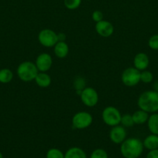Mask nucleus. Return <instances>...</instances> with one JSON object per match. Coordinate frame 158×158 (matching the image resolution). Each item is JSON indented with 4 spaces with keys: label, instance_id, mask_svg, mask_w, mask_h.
<instances>
[{
    "label": "nucleus",
    "instance_id": "17",
    "mask_svg": "<svg viewBox=\"0 0 158 158\" xmlns=\"http://www.w3.org/2000/svg\"><path fill=\"white\" fill-rule=\"evenodd\" d=\"M147 123L150 132L158 135V113H153L149 116Z\"/></svg>",
    "mask_w": 158,
    "mask_h": 158
},
{
    "label": "nucleus",
    "instance_id": "18",
    "mask_svg": "<svg viewBox=\"0 0 158 158\" xmlns=\"http://www.w3.org/2000/svg\"><path fill=\"white\" fill-rule=\"evenodd\" d=\"M64 158H87V154L81 148L73 147L66 151Z\"/></svg>",
    "mask_w": 158,
    "mask_h": 158
},
{
    "label": "nucleus",
    "instance_id": "21",
    "mask_svg": "<svg viewBox=\"0 0 158 158\" xmlns=\"http://www.w3.org/2000/svg\"><path fill=\"white\" fill-rule=\"evenodd\" d=\"M46 158H64V154L57 148H50L46 152Z\"/></svg>",
    "mask_w": 158,
    "mask_h": 158
},
{
    "label": "nucleus",
    "instance_id": "26",
    "mask_svg": "<svg viewBox=\"0 0 158 158\" xmlns=\"http://www.w3.org/2000/svg\"><path fill=\"white\" fill-rule=\"evenodd\" d=\"M104 15L102 13V12L99 10H94V12L91 14V18H92L93 21L98 23V22H100L102 20H103Z\"/></svg>",
    "mask_w": 158,
    "mask_h": 158
},
{
    "label": "nucleus",
    "instance_id": "11",
    "mask_svg": "<svg viewBox=\"0 0 158 158\" xmlns=\"http://www.w3.org/2000/svg\"><path fill=\"white\" fill-rule=\"evenodd\" d=\"M94 29H95L96 32L100 36L104 37V38L110 37L114 32V26H113V25L110 22L104 19L96 23Z\"/></svg>",
    "mask_w": 158,
    "mask_h": 158
},
{
    "label": "nucleus",
    "instance_id": "3",
    "mask_svg": "<svg viewBox=\"0 0 158 158\" xmlns=\"http://www.w3.org/2000/svg\"><path fill=\"white\" fill-rule=\"evenodd\" d=\"M16 73L20 80L23 82H30L35 80L39 71L35 63L30 61H24L19 65Z\"/></svg>",
    "mask_w": 158,
    "mask_h": 158
},
{
    "label": "nucleus",
    "instance_id": "30",
    "mask_svg": "<svg viewBox=\"0 0 158 158\" xmlns=\"http://www.w3.org/2000/svg\"><path fill=\"white\" fill-rule=\"evenodd\" d=\"M87 1H90V0H87Z\"/></svg>",
    "mask_w": 158,
    "mask_h": 158
},
{
    "label": "nucleus",
    "instance_id": "16",
    "mask_svg": "<svg viewBox=\"0 0 158 158\" xmlns=\"http://www.w3.org/2000/svg\"><path fill=\"white\" fill-rule=\"evenodd\" d=\"M144 148L151 151V150L158 149V135L151 134L147 136L143 141Z\"/></svg>",
    "mask_w": 158,
    "mask_h": 158
},
{
    "label": "nucleus",
    "instance_id": "6",
    "mask_svg": "<svg viewBox=\"0 0 158 158\" xmlns=\"http://www.w3.org/2000/svg\"><path fill=\"white\" fill-rule=\"evenodd\" d=\"M72 126L75 129L84 130L89 127L93 122V117L90 113L80 111L74 114L72 117Z\"/></svg>",
    "mask_w": 158,
    "mask_h": 158
},
{
    "label": "nucleus",
    "instance_id": "25",
    "mask_svg": "<svg viewBox=\"0 0 158 158\" xmlns=\"http://www.w3.org/2000/svg\"><path fill=\"white\" fill-rule=\"evenodd\" d=\"M148 46L153 50H158V34H154L150 37Z\"/></svg>",
    "mask_w": 158,
    "mask_h": 158
},
{
    "label": "nucleus",
    "instance_id": "14",
    "mask_svg": "<svg viewBox=\"0 0 158 158\" xmlns=\"http://www.w3.org/2000/svg\"><path fill=\"white\" fill-rule=\"evenodd\" d=\"M34 80L37 86L41 88H46L51 84L50 76L46 72H39Z\"/></svg>",
    "mask_w": 158,
    "mask_h": 158
},
{
    "label": "nucleus",
    "instance_id": "24",
    "mask_svg": "<svg viewBox=\"0 0 158 158\" xmlns=\"http://www.w3.org/2000/svg\"><path fill=\"white\" fill-rule=\"evenodd\" d=\"M90 158H108V155L104 149L98 148L91 152Z\"/></svg>",
    "mask_w": 158,
    "mask_h": 158
},
{
    "label": "nucleus",
    "instance_id": "15",
    "mask_svg": "<svg viewBox=\"0 0 158 158\" xmlns=\"http://www.w3.org/2000/svg\"><path fill=\"white\" fill-rule=\"evenodd\" d=\"M149 116L150 115H149L148 113L140 109L135 111V112L132 114L133 122H134L135 124L137 125H142L147 123V120H148Z\"/></svg>",
    "mask_w": 158,
    "mask_h": 158
},
{
    "label": "nucleus",
    "instance_id": "7",
    "mask_svg": "<svg viewBox=\"0 0 158 158\" xmlns=\"http://www.w3.org/2000/svg\"><path fill=\"white\" fill-rule=\"evenodd\" d=\"M38 41L44 47H54L58 42L57 33L50 29H42L38 34Z\"/></svg>",
    "mask_w": 158,
    "mask_h": 158
},
{
    "label": "nucleus",
    "instance_id": "23",
    "mask_svg": "<svg viewBox=\"0 0 158 158\" xmlns=\"http://www.w3.org/2000/svg\"><path fill=\"white\" fill-rule=\"evenodd\" d=\"M82 0H64V5L69 10L77 9L81 4Z\"/></svg>",
    "mask_w": 158,
    "mask_h": 158
},
{
    "label": "nucleus",
    "instance_id": "20",
    "mask_svg": "<svg viewBox=\"0 0 158 158\" xmlns=\"http://www.w3.org/2000/svg\"><path fill=\"white\" fill-rule=\"evenodd\" d=\"M120 124L122 126H123L124 127H132L135 123L133 122V117H132L131 114H124V115H122Z\"/></svg>",
    "mask_w": 158,
    "mask_h": 158
},
{
    "label": "nucleus",
    "instance_id": "12",
    "mask_svg": "<svg viewBox=\"0 0 158 158\" xmlns=\"http://www.w3.org/2000/svg\"><path fill=\"white\" fill-rule=\"evenodd\" d=\"M150 64V59L145 52H139L133 59V66L138 70L143 71L148 68Z\"/></svg>",
    "mask_w": 158,
    "mask_h": 158
},
{
    "label": "nucleus",
    "instance_id": "13",
    "mask_svg": "<svg viewBox=\"0 0 158 158\" xmlns=\"http://www.w3.org/2000/svg\"><path fill=\"white\" fill-rule=\"evenodd\" d=\"M54 52L56 56L59 59H64L68 55L69 46L65 42L58 41L54 46Z\"/></svg>",
    "mask_w": 158,
    "mask_h": 158
},
{
    "label": "nucleus",
    "instance_id": "5",
    "mask_svg": "<svg viewBox=\"0 0 158 158\" xmlns=\"http://www.w3.org/2000/svg\"><path fill=\"white\" fill-rule=\"evenodd\" d=\"M140 72L133 67H128L122 72L121 80L125 86L133 87L136 86L140 82Z\"/></svg>",
    "mask_w": 158,
    "mask_h": 158
},
{
    "label": "nucleus",
    "instance_id": "22",
    "mask_svg": "<svg viewBox=\"0 0 158 158\" xmlns=\"http://www.w3.org/2000/svg\"><path fill=\"white\" fill-rule=\"evenodd\" d=\"M153 80V74L150 71L143 70L140 72V82L143 83H150Z\"/></svg>",
    "mask_w": 158,
    "mask_h": 158
},
{
    "label": "nucleus",
    "instance_id": "10",
    "mask_svg": "<svg viewBox=\"0 0 158 158\" xmlns=\"http://www.w3.org/2000/svg\"><path fill=\"white\" fill-rule=\"evenodd\" d=\"M126 136L125 128L120 124L112 127L110 130L109 138L111 141L116 144H121L126 139Z\"/></svg>",
    "mask_w": 158,
    "mask_h": 158
},
{
    "label": "nucleus",
    "instance_id": "27",
    "mask_svg": "<svg viewBox=\"0 0 158 158\" xmlns=\"http://www.w3.org/2000/svg\"><path fill=\"white\" fill-rule=\"evenodd\" d=\"M146 158H158V149L151 150L149 151Z\"/></svg>",
    "mask_w": 158,
    "mask_h": 158
},
{
    "label": "nucleus",
    "instance_id": "9",
    "mask_svg": "<svg viewBox=\"0 0 158 158\" xmlns=\"http://www.w3.org/2000/svg\"><path fill=\"white\" fill-rule=\"evenodd\" d=\"M35 64L39 72H47L53 65L52 56L47 52H42L37 56Z\"/></svg>",
    "mask_w": 158,
    "mask_h": 158
},
{
    "label": "nucleus",
    "instance_id": "1",
    "mask_svg": "<svg viewBox=\"0 0 158 158\" xmlns=\"http://www.w3.org/2000/svg\"><path fill=\"white\" fill-rule=\"evenodd\" d=\"M138 107L148 114L158 112V91L146 90L139 96Z\"/></svg>",
    "mask_w": 158,
    "mask_h": 158
},
{
    "label": "nucleus",
    "instance_id": "28",
    "mask_svg": "<svg viewBox=\"0 0 158 158\" xmlns=\"http://www.w3.org/2000/svg\"><path fill=\"white\" fill-rule=\"evenodd\" d=\"M57 39H58V41L65 42V40H66V35L64 32H60V33L57 34Z\"/></svg>",
    "mask_w": 158,
    "mask_h": 158
},
{
    "label": "nucleus",
    "instance_id": "4",
    "mask_svg": "<svg viewBox=\"0 0 158 158\" xmlns=\"http://www.w3.org/2000/svg\"><path fill=\"white\" fill-rule=\"evenodd\" d=\"M121 118L122 114L120 111L115 106H107L102 113V119L103 122L111 127L120 124Z\"/></svg>",
    "mask_w": 158,
    "mask_h": 158
},
{
    "label": "nucleus",
    "instance_id": "29",
    "mask_svg": "<svg viewBox=\"0 0 158 158\" xmlns=\"http://www.w3.org/2000/svg\"><path fill=\"white\" fill-rule=\"evenodd\" d=\"M0 158H3V155L1 152H0Z\"/></svg>",
    "mask_w": 158,
    "mask_h": 158
},
{
    "label": "nucleus",
    "instance_id": "2",
    "mask_svg": "<svg viewBox=\"0 0 158 158\" xmlns=\"http://www.w3.org/2000/svg\"><path fill=\"white\" fill-rule=\"evenodd\" d=\"M143 144L136 137L127 138L120 144V153L124 158H138L143 151Z\"/></svg>",
    "mask_w": 158,
    "mask_h": 158
},
{
    "label": "nucleus",
    "instance_id": "8",
    "mask_svg": "<svg viewBox=\"0 0 158 158\" xmlns=\"http://www.w3.org/2000/svg\"><path fill=\"white\" fill-rule=\"evenodd\" d=\"M81 100L85 106L93 107L99 102V94L92 87H85L80 93Z\"/></svg>",
    "mask_w": 158,
    "mask_h": 158
},
{
    "label": "nucleus",
    "instance_id": "19",
    "mask_svg": "<svg viewBox=\"0 0 158 158\" xmlns=\"http://www.w3.org/2000/svg\"><path fill=\"white\" fill-rule=\"evenodd\" d=\"M13 79V73L11 69L4 68L0 69V83H9Z\"/></svg>",
    "mask_w": 158,
    "mask_h": 158
}]
</instances>
